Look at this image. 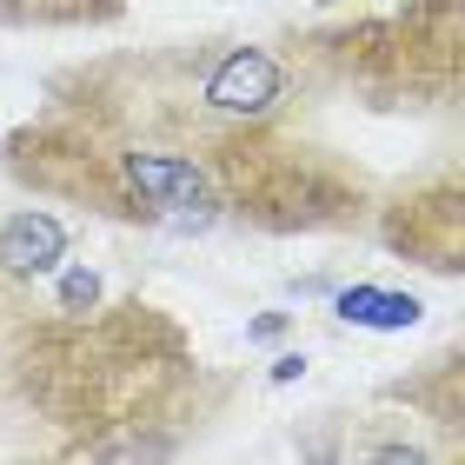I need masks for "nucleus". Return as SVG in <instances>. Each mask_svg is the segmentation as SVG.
I'll list each match as a JSON object with an SVG mask.
<instances>
[{
    "mask_svg": "<svg viewBox=\"0 0 465 465\" xmlns=\"http://www.w3.org/2000/svg\"><path fill=\"white\" fill-rule=\"evenodd\" d=\"M300 67L372 107L465 114V0H399L386 14L340 20L300 40Z\"/></svg>",
    "mask_w": 465,
    "mask_h": 465,
    "instance_id": "7ed1b4c3",
    "label": "nucleus"
},
{
    "mask_svg": "<svg viewBox=\"0 0 465 465\" xmlns=\"http://www.w3.org/2000/svg\"><path fill=\"white\" fill-rule=\"evenodd\" d=\"M206 54L213 40H186L54 74L34 120L0 140L7 180L126 226H346L366 206L359 173L286 120H232Z\"/></svg>",
    "mask_w": 465,
    "mask_h": 465,
    "instance_id": "f257e3e1",
    "label": "nucleus"
},
{
    "mask_svg": "<svg viewBox=\"0 0 465 465\" xmlns=\"http://www.w3.org/2000/svg\"><path fill=\"white\" fill-rule=\"evenodd\" d=\"M7 300H14V286H7V280H0V312H7Z\"/></svg>",
    "mask_w": 465,
    "mask_h": 465,
    "instance_id": "0eeeda50",
    "label": "nucleus"
},
{
    "mask_svg": "<svg viewBox=\"0 0 465 465\" xmlns=\"http://www.w3.org/2000/svg\"><path fill=\"white\" fill-rule=\"evenodd\" d=\"M340 320L346 326L399 332V326H419V300H406V292H379V286H352V292H340Z\"/></svg>",
    "mask_w": 465,
    "mask_h": 465,
    "instance_id": "423d86ee",
    "label": "nucleus"
},
{
    "mask_svg": "<svg viewBox=\"0 0 465 465\" xmlns=\"http://www.w3.org/2000/svg\"><path fill=\"white\" fill-rule=\"evenodd\" d=\"M126 14V0H0V27H114Z\"/></svg>",
    "mask_w": 465,
    "mask_h": 465,
    "instance_id": "39448f33",
    "label": "nucleus"
},
{
    "mask_svg": "<svg viewBox=\"0 0 465 465\" xmlns=\"http://www.w3.org/2000/svg\"><path fill=\"white\" fill-rule=\"evenodd\" d=\"M7 386L27 426H47L54 459H173L213 426L206 359L160 306L54 312L7 352Z\"/></svg>",
    "mask_w": 465,
    "mask_h": 465,
    "instance_id": "f03ea898",
    "label": "nucleus"
},
{
    "mask_svg": "<svg viewBox=\"0 0 465 465\" xmlns=\"http://www.w3.org/2000/svg\"><path fill=\"white\" fill-rule=\"evenodd\" d=\"M67 260V226L54 213H40V206H14V213H0V280L14 292L60 272Z\"/></svg>",
    "mask_w": 465,
    "mask_h": 465,
    "instance_id": "20e7f679",
    "label": "nucleus"
}]
</instances>
